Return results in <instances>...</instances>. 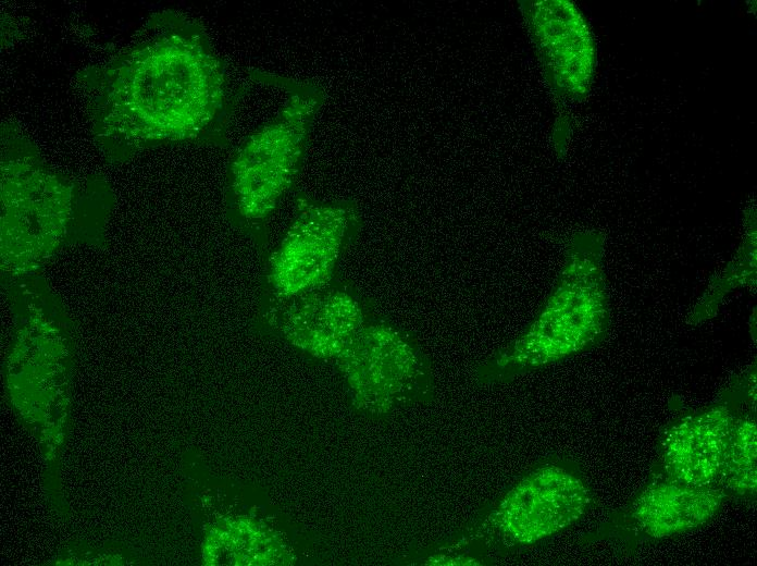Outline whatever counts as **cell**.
<instances>
[{
	"instance_id": "1",
	"label": "cell",
	"mask_w": 757,
	"mask_h": 566,
	"mask_svg": "<svg viewBox=\"0 0 757 566\" xmlns=\"http://www.w3.org/2000/svg\"><path fill=\"white\" fill-rule=\"evenodd\" d=\"M78 81L95 142L111 162L171 144L227 145L237 96L206 28L185 13H153L135 39Z\"/></svg>"
},
{
	"instance_id": "2",
	"label": "cell",
	"mask_w": 757,
	"mask_h": 566,
	"mask_svg": "<svg viewBox=\"0 0 757 566\" xmlns=\"http://www.w3.org/2000/svg\"><path fill=\"white\" fill-rule=\"evenodd\" d=\"M112 194L100 179L50 168L9 124L1 128V267L4 282L35 274L67 242L100 245Z\"/></svg>"
},
{
	"instance_id": "3",
	"label": "cell",
	"mask_w": 757,
	"mask_h": 566,
	"mask_svg": "<svg viewBox=\"0 0 757 566\" xmlns=\"http://www.w3.org/2000/svg\"><path fill=\"white\" fill-rule=\"evenodd\" d=\"M255 83L278 89L284 100L276 114L251 133L229 159L224 185L228 223L260 257L268 254L270 222L302 171L311 133L325 91L311 79L257 69Z\"/></svg>"
},
{
	"instance_id": "4",
	"label": "cell",
	"mask_w": 757,
	"mask_h": 566,
	"mask_svg": "<svg viewBox=\"0 0 757 566\" xmlns=\"http://www.w3.org/2000/svg\"><path fill=\"white\" fill-rule=\"evenodd\" d=\"M604 253L598 231H580L568 239L560 271L535 318L473 367L477 386L507 383L601 341L610 321Z\"/></svg>"
},
{
	"instance_id": "5",
	"label": "cell",
	"mask_w": 757,
	"mask_h": 566,
	"mask_svg": "<svg viewBox=\"0 0 757 566\" xmlns=\"http://www.w3.org/2000/svg\"><path fill=\"white\" fill-rule=\"evenodd\" d=\"M591 501V492L575 470L546 463L433 544L427 555H440L448 565H485L573 525Z\"/></svg>"
},
{
	"instance_id": "6",
	"label": "cell",
	"mask_w": 757,
	"mask_h": 566,
	"mask_svg": "<svg viewBox=\"0 0 757 566\" xmlns=\"http://www.w3.org/2000/svg\"><path fill=\"white\" fill-rule=\"evenodd\" d=\"M352 407L380 417L436 398L431 358L417 337L376 310L334 362Z\"/></svg>"
},
{
	"instance_id": "7",
	"label": "cell",
	"mask_w": 757,
	"mask_h": 566,
	"mask_svg": "<svg viewBox=\"0 0 757 566\" xmlns=\"http://www.w3.org/2000/svg\"><path fill=\"white\" fill-rule=\"evenodd\" d=\"M294 217L278 244L265 255L258 299H278L319 287L340 273L357 242L363 217L353 198L320 200L297 192Z\"/></svg>"
},
{
	"instance_id": "8",
	"label": "cell",
	"mask_w": 757,
	"mask_h": 566,
	"mask_svg": "<svg viewBox=\"0 0 757 566\" xmlns=\"http://www.w3.org/2000/svg\"><path fill=\"white\" fill-rule=\"evenodd\" d=\"M375 310L374 302L339 273L319 287L258 300L256 321L299 352L334 364Z\"/></svg>"
},
{
	"instance_id": "9",
	"label": "cell",
	"mask_w": 757,
	"mask_h": 566,
	"mask_svg": "<svg viewBox=\"0 0 757 566\" xmlns=\"http://www.w3.org/2000/svg\"><path fill=\"white\" fill-rule=\"evenodd\" d=\"M519 9L553 94L585 98L596 67V44L576 4L569 0H524Z\"/></svg>"
},
{
	"instance_id": "10",
	"label": "cell",
	"mask_w": 757,
	"mask_h": 566,
	"mask_svg": "<svg viewBox=\"0 0 757 566\" xmlns=\"http://www.w3.org/2000/svg\"><path fill=\"white\" fill-rule=\"evenodd\" d=\"M734 424L730 408L720 404L672 426L661 446L666 477L690 485H711L722 467Z\"/></svg>"
},
{
	"instance_id": "11",
	"label": "cell",
	"mask_w": 757,
	"mask_h": 566,
	"mask_svg": "<svg viewBox=\"0 0 757 566\" xmlns=\"http://www.w3.org/2000/svg\"><path fill=\"white\" fill-rule=\"evenodd\" d=\"M724 490L690 485L666 477L650 483L633 502L631 517L653 538H662L705 524L719 509Z\"/></svg>"
},
{
	"instance_id": "12",
	"label": "cell",
	"mask_w": 757,
	"mask_h": 566,
	"mask_svg": "<svg viewBox=\"0 0 757 566\" xmlns=\"http://www.w3.org/2000/svg\"><path fill=\"white\" fill-rule=\"evenodd\" d=\"M756 229L755 220L745 238L724 270L708 284L690 317L691 323L710 319L717 313L724 297L739 287L756 285Z\"/></svg>"
},
{
	"instance_id": "13",
	"label": "cell",
	"mask_w": 757,
	"mask_h": 566,
	"mask_svg": "<svg viewBox=\"0 0 757 566\" xmlns=\"http://www.w3.org/2000/svg\"><path fill=\"white\" fill-rule=\"evenodd\" d=\"M756 423L752 419L735 421L722 467L718 473L722 490L737 495L756 492Z\"/></svg>"
}]
</instances>
